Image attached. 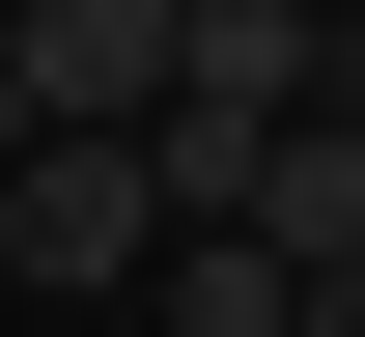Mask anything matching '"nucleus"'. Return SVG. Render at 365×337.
I'll return each instance as SVG.
<instances>
[{
	"mask_svg": "<svg viewBox=\"0 0 365 337\" xmlns=\"http://www.w3.org/2000/svg\"><path fill=\"white\" fill-rule=\"evenodd\" d=\"M0 281H169V141H29L0 169Z\"/></svg>",
	"mask_w": 365,
	"mask_h": 337,
	"instance_id": "f257e3e1",
	"label": "nucleus"
},
{
	"mask_svg": "<svg viewBox=\"0 0 365 337\" xmlns=\"http://www.w3.org/2000/svg\"><path fill=\"white\" fill-rule=\"evenodd\" d=\"M169 28L197 0H29V28H0L29 56V141H140V113H169Z\"/></svg>",
	"mask_w": 365,
	"mask_h": 337,
	"instance_id": "f03ea898",
	"label": "nucleus"
},
{
	"mask_svg": "<svg viewBox=\"0 0 365 337\" xmlns=\"http://www.w3.org/2000/svg\"><path fill=\"white\" fill-rule=\"evenodd\" d=\"M197 225H253L281 281H337V253H365V141H337V113H281V141H225V169H197Z\"/></svg>",
	"mask_w": 365,
	"mask_h": 337,
	"instance_id": "7ed1b4c3",
	"label": "nucleus"
},
{
	"mask_svg": "<svg viewBox=\"0 0 365 337\" xmlns=\"http://www.w3.org/2000/svg\"><path fill=\"white\" fill-rule=\"evenodd\" d=\"M169 337H309V281H281L253 225H169Z\"/></svg>",
	"mask_w": 365,
	"mask_h": 337,
	"instance_id": "20e7f679",
	"label": "nucleus"
},
{
	"mask_svg": "<svg viewBox=\"0 0 365 337\" xmlns=\"http://www.w3.org/2000/svg\"><path fill=\"white\" fill-rule=\"evenodd\" d=\"M309 113H337V141H365V28H309Z\"/></svg>",
	"mask_w": 365,
	"mask_h": 337,
	"instance_id": "39448f33",
	"label": "nucleus"
},
{
	"mask_svg": "<svg viewBox=\"0 0 365 337\" xmlns=\"http://www.w3.org/2000/svg\"><path fill=\"white\" fill-rule=\"evenodd\" d=\"M0 169H29V56H0Z\"/></svg>",
	"mask_w": 365,
	"mask_h": 337,
	"instance_id": "423d86ee",
	"label": "nucleus"
}]
</instances>
